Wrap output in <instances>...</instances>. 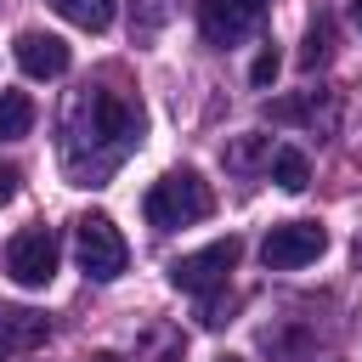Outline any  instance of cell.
<instances>
[{"label":"cell","instance_id":"cell-1","mask_svg":"<svg viewBox=\"0 0 362 362\" xmlns=\"http://www.w3.org/2000/svg\"><path fill=\"white\" fill-rule=\"evenodd\" d=\"M141 141V107L107 85L74 90L62 113V170L74 187H102Z\"/></svg>","mask_w":362,"mask_h":362},{"label":"cell","instance_id":"cell-2","mask_svg":"<svg viewBox=\"0 0 362 362\" xmlns=\"http://www.w3.org/2000/svg\"><path fill=\"white\" fill-rule=\"evenodd\" d=\"M209 209H215V198H209V187H204L192 170H170V175L153 181L147 198H141V215H147V226H158V232L192 226V221H204Z\"/></svg>","mask_w":362,"mask_h":362},{"label":"cell","instance_id":"cell-3","mask_svg":"<svg viewBox=\"0 0 362 362\" xmlns=\"http://www.w3.org/2000/svg\"><path fill=\"white\" fill-rule=\"evenodd\" d=\"M74 255H79V272L90 277V283H113L124 266H130V243L119 238V226L107 221V215H79L74 221Z\"/></svg>","mask_w":362,"mask_h":362},{"label":"cell","instance_id":"cell-4","mask_svg":"<svg viewBox=\"0 0 362 362\" xmlns=\"http://www.w3.org/2000/svg\"><path fill=\"white\" fill-rule=\"evenodd\" d=\"M238 255H243L238 238H215V243H204V249L170 260V283H175L181 294H198V300H204V294H215V288L226 283V272L238 266Z\"/></svg>","mask_w":362,"mask_h":362},{"label":"cell","instance_id":"cell-5","mask_svg":"<svg viewBox=\"0 0 362 362\" xmlns=\"http://www.w3.org/2000/svg\"><path fill=\"white\" fill-rule=\"evenodd\" d=\"M57 232L51 226H23L11 243H6V277L23 283V288H45L57 277Z\"/></svg>","mask_w":362,"mask_h":362},{"label":"cell","instance_id":"cell-6","mask_svg":"<svg viewBox=\"0 0 362 362\" xmlns=\"http://www.w3.org/2000/svg\"><path fill=\"white\" fill-rule=\"evenodd\" d=\"M322 249H328V232H322L317 221H283V226L266 232L260 260H266V272H300V266H311Z\"/></svg>","mask_w":362,"mask_h":362},{"label":"cell","instance_id":"cell-7","mask_svg":"<svg viewBox=\"0 0 362 362\" xmlns=\"http://www.w3.org/2000/svg\"><path fill=\"white\" fill-rule=\"evenodd\" d=\"M272 0H198V28L209 45H238L260 17H266Z\"/></svg>","mask_w":362,"mask_h":362},{"label":"cell","instance_id":"cell-8","mask_svg":"<svg viewBox=\"0 0 362 362\" xmlns=\"http://www.w3.org/2000/svg\"><path fill=\"white\" fill-rule=\"evenodd\" d=\"M11 51H17V68H23L28 79H57V74H68V45H62L57 34H40V28H23Z\"/></svg>","mask_w":362,"mask_h":362},{"label":"cell","instance_id":"cell-9","mask_svg":"<svg viewBox=\"0 0 362 362\" xmlns=\"http://www.w3.org/2000/svg\"><path fill=\"white\" fill-rule=\"evenodd\" d=\"M51 339V317L34 305H0V351H40Z\"/></svg>","mask_w":362,"mask_h":362},{"label":"cell","instance_id":"cell-10","mask_svg":"<svg viewBox=\"0 0 362 362\" xmlns=\"http://www.w3.org/2000/svg\"><path fill=\"white\" fill-rule=\"evenodd\" d=\"M266 119H277V124H305V130H322V136H328V130L339 124V107H334L328 90H305L300 102H272Z\"/></svg>","mask_w":362,"mask_h":362},{"label":"cell","instance_id":"cell-11","mask_svg":"<svg viewBox=\"0 0 362 362\" xmlns=\"http://www.w3.org/2000/svg\"><path fill=\"white\" fill-rule=\"evenodd\" d=\"M51 11H57V17H68L74 28H90V34H102V28L113 23L119 0H51Z\"/></svg>","mask_w":362,"mask_h":362},{"label":"cell","instance_id":"cell-12","mask_svg":"<svg viewBox=\"0 0 362 362\" xmlns=\"http://www.w3.org/2000/svg\"><path fill=\"white\" fill-rule=\"evenodd\" d=\"M34 130V96L28 90H0V141H17Z\"/></svg>","mask_w":362,"mask_h":362},{"label":"cell","instance_id":"cell-13","mask_svg":"<svg viewBox=\"0 0 362 362\" xmlns=\"http://www.w3.org/2000/svg\"><path fill=\"white\" fill-rule=\"evenodd\" d=\"M272 181L283 187V192H305V181H311V164H305V153L300 147H272Z\"/></svg>","mask_w":362,"mask_h":362},{"label":"cell","instance_id":"cell-14","mask_svg":"<svg viewBox=\"0 0 362 362\" xmlns=\"http://www.w3.org/2000/svg\"><path fill=\"white\" fill-rule=\"evenodd\" d=\"M272 164V136H238L226 147V170H260Z\"/></svg>","mask_w":362,"mask_h":362},{"label":"cell","instance_id":"cell-15","mask_svg":"<svg viewBox=\"0 0 362 362\" xmlns=\"http://www.w3.org/2000/svg\"><path fill=\"white\" fill-rule=\"evenodd\" d=\"M328 57H334V23H328V17H317V23H311V34H305L300 62H305V68H322Z\"/></svg>","mask_w":362,"mask_h":362},{"label":"cell","instance_id":"cell-16","mask_svg":"<svg viewBox=\"0 0 362 362\" xmlns=\"http://www.w3.org/2000/svg\"><path fill=\"white\" fill-rule=\"evenodd\" d=\"M277 68H283V57H277V51H272V45H266V51H260V57H255V68H249V79H255V85H260V90H266V85H272V79H277Z\"/></svg>","mask_w":362,"mask_h":362},{"label":"cell","instance_id":"cell-17","mask_svg":"<svg viewBox=\"0 0 362 362\" xmlns=\"http://www.w3.org/2000/svg\"><path fill=\"white\" fill-rule=\"evenodd\" d=\"M11 192H17V170H11V164H0V204H6Z\"/></svg>","mask_w":362,"mask_h":362},{"label":"cell","instance_id":"cell-18","mask_svg":"<svg viewBox=\"0 0 362 362\" xmlns=\"http://www.w3.org/2000/svg\"><path fill=\"white\" fill-rule=\"evenodd\" d=\"M351 23H356V28H362V0H351Z\"/></svg>","mask_w":362,"mask_h":362},{"label":"cell","instance_id":"cell-19","mask_svg":"<svg viewBox=\"0 0 362 362\" xmlns=\"http://www.w3.org/2000/svg\"><path fill=\"white\" fill-rule=\"evenodd\" d=\"M221 362H238V356H221Z\"/></svg>","mask_w":362,"mask_h":362}]
</instances>
